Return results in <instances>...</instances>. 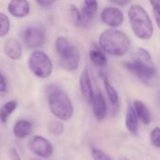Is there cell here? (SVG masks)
Wrapping results in <instances>:
<instances>
[{
	"mask_svg": "<svg viewBox=\"0 0 160 160\" xmlns=\"http://www.w3.org/2000/svg\"><path fill=\"white\" fill-rule=\"evenodd\" d=\"M79 83H80V89H81L82 96L88 103H92L93 98L95 97V93H94V89H93V85H92L90 73H89V70L87 68H84L82 72L81 73Z\"/></svg>",
	"mask_w": 160,
	"mask_h": 160,
	"instance_id": "obj_10",
	"label": "cell"
},
{
	"mask_svg": "<svg viewBox=\"0 0 160 160\" xmlns=\"http://www.w3.org/2000/svg\"><path fill=\"white\" fill-rule=\"evenodd\" d=\"M36 1L39 6H41L43 8H48V7L52 6V4H54L57 0H36Z\"/></svg>",
	"mask_w": 160,
	"mask_h": 160,
	"instance_id": "obj_30",
	"label": "cell"
},
{
	"mask_svg": "<svg viewBox=\"0 0 160 160\" xmlns=\"http://www.w3.org/2000/svg\"><path fill=\"white\" fill-rule=\"evenodd\" d=\"M83 8L82 9V26H86L89 24L98 9V0H83Z\"/></svg>",
	"mask_w": 160,
	"mask_h": 160,
	"instance_id": "obj_14",
	"label": "cell"
},
{
	"mask_svg": "<svg viewBox=\"0 0 160 160\" xmlns=\"http://www.w3.org/2000/svg\"><path fill=\"white\" fill-rule=\"evenodd\" d=\"M51 113L60 121H68L74 114V106L68 95L57 86L52 85L47 91Z\"/></svg>",
	"mask_w": 160,
	"mask_h": 160,
	"instance_id": "obj_2",
	"label": "cell"
},
{
	"mask_svg": "<svg viewBox=\"0 0 160 160\" xmlns=\"http://www.w3.org/2000/svg\"><path fill=\"white\" fill-rule=\"evenodd\" d=\"M55 50L61 67L68 71L77 70L80 66L81 54L78 48L67 38L58 37L55 39Z\"/></svg>",
	"mask_w": 160,
	"mask_h": 160,
	"instance_id": "obj_4",
	"label": "cell"
},
{
	"mask_svg": "<svg viewBox=\"0 0 160 160\" xmlns=\"http://www.w3.org/2000/svg\"><path fill=\"white\" fill-rule=\"evenodd\" d=\"M10 29V21L8 17L3 13L0 12V38L6 37Z\"/></svg>",
	"mask_w": 160,
	"mask_h": 160,
	"instance_id": "obj_23",
	"label": "cell"
},
{
	"mask_svg": "<svg viewBox=\"0 0 160 160\" xmlns=\"http://www.w3.org/2000/svg\"><path fill=\"white\" fill-rule=\"evenodd\" d=\"M8 13L15 18H24L30 13V4L28 0H10L8 4Z\"/></svg>",
	"mask_w": 160,
	"mask_h": 160,
	"instance_id": "obj_11",
	"label": "cell"
},
{
	"mask_svg": "<svg viewBox=\"0 0 160 160\" xmlns=\"http://www.w3.org/2000/svg\"><path fill=\"white\" fill-rule=\"evenodd\" d=\"M8 90V84H7V81L5 79V77L0 73V93L4 94L6 93Z\"/></svg>",
	"mask_w": 160,
	"mask_h": 160,
	"instance_id": "obj_29",
	"label": "cell"
},
{
	"mask_svg": "<svg viewBox=\"0 0 160 160\" xmlns=\"http://www.w3.org/2000/svg\"><path fill=\"white\" fill-rule=\"evenodd\" d=\"M69 14L73 23L76 26H82V11L75 5H70L69 7Z\"/></svg>",
	"mask_w": 160,
	"mask_h": 160,
	"instance_id": "obj_24",
	"label": "cell"
},
{
	"mask_svg": "<svg viewBox=\"0 0 160 160\" xmlns=\"http://www.w3.org/2000/svg\"><path fill=\"white\" fill-rule=\"evenodd\" d=\"M98 45L104 52L110 55L123 56L130 50L131 41L125 32L110 28L99 35Z\"/></svg>",
	"mask_w": 160,
	"mask_h": 160,
	"instance_id": "obj_1",
	"label": "cell"
},
{
	"mask_svg": "<svg viewBox=\"0 0 160 160\" xmlns=\"http://www.w3.org/2000/svg\"><path fill=\"white\" fill-rule=\"evenodd\" d=\"M22 43L29 49L39 48L46 42L45 28L39 24H31L21 32Z\"/></svg>",
	"mask_w": 160,
	"mask_h": 160,
	"instance_id": "obj_6",
	"label": "cell"
},
{
	"mask_svg": "<svg viewBox=\"0 0 160 160\" xmlns=\"http://www.w3.org/2000/svg\"><path fill=\"white\" fill-rule=\"evenodd\" d=\"M103 82H104V87L107 93V96L109 98V100L112 105H116L119 101V95L116 89L112 86V84L109 82L108 78L106 76H103Z\"/></svg>",
	"mask_w": 160,
	"mask_h": 160,
	"instance_id": "obj_20",
	"label": "cell"
},
{
	"mask_svg": "<svg viewBox=\"0 0 160 160\" xmlns=\"http://www.w3.org/2000/svg\"><path fill=\"white\" fill-rule=\"evenodd\" d=\"M149 2L153 9L156 23L160 30V0H149Z\"/></svg>",
	"mask_w": 160,
	"mask_h": 160,
	"instance_id": "obj_25",
	"label": "cell"
},
{
	"mask_svg": "<svg viewBox=\"0 0 160 160\" xmlns=\"http://www.w3.org/2000/svg\"><path fill=\"white\" fill-rule=\"evenodd\" d=\"M64 130H65V127L61 121H57V120L50 121L47 125V131H48L49 135H51L52 137L61 136L63 134Z\"/></svg>",
	"mask_w": 160,
	"mask_h": 160,
	"instance_id": "obj_21",
	"label": "cell"
},
{
	"mask_svg": "<svg viewBox=\"0 0 160 160\" xmlns=\"http://www.w3.org/2000/svg\"><path fill=\"white\" fill-rule=\"evenodd\" d=\"M133 108L135 109V112L139 117V119L142 120V122L144 125H149L152 121L150 111L147 107V105L142 101V100H135L133 103Z\"/></svg>",
	"mask_w": 160,
	"mask_h": 160,
	"instance_id": "obj_17",
	"label": "cell"
},
{
	"mask_svg": "<svg viewBox=\"0 0 160 160\" xmlns=\"http://www.w3.org/2000/svg\"><path fill=\"white\" fill-rule=\"evenodd\" d=\"M18 107V102L16 100H8L4 103L0 108V122L6 124L9 116L16 111Z\"/></svg>",
	"mask_w": 160,
	"mask_h": 160,
	"instance_id": "obj_18",
	"label": "cell"
},
{
	"mask_svg": "<svg viewBox=\"0 0 160 160\" xmlns=\"http://www.w3.org/2000/svg\"><path fill=\"white\" fill-rule=\"evenodd\" d=\"M128 17L135 37L141 40H149L154 35V24L150 15L140 5H132L128 9Z\"/></svg>",
	"mask_w": 160,
	"mask_h": 160,
	"instance_id": "obj_3",
	"label": "cell"
},
{
	"mask_svg": "<svg viewBox=\"0 0 160 160\" xmlns=\"http://www.w3.org/2000/svg\"><path fill=\"white\" fill-rule=\"evenodd\" d=\"M158 103H159L160 105V92L158 93Z\"/></svg>",
	"mask_w": 160,
	"mask_h": 160,
	"instance_id": "obj_33",
	"label": "cell"
},
{
	"mask_svg": "<svg viewBox=\"0 0 160 160\" xmlns=\"http://www.w3.org/2000/svg\"><path fill=\"white\" fill-rule=\"evenodd\" d=\"M33 131V125L30 121L22 119L15 123L12 128V133L15 138L22 140L28 137Z\"/></svg>",
	"mask_w": 160,
	"mask_h": 160,
	"instance_id": "obj_15",
	"label": "cell"
},
{
	"mask_svg": "<svg viewBox=\"0 0 160 160\" xmlns=\"http://www.w3.org/2000/svg\"><path fill=\"white\" fill-rule=\"evenodd\" d=\"M8 160H22V158L18 152V150L14 147L9 148L8 152Z\"/></svg>",
	"mask_w": 160,
	"mask_h": 160,
	"instance_id": "obj_28",
	"label": "cell"
},
{
	"mask_svg": "<svg viewBox=\"0 0 160 160\" xmlns=\"http://www.w3.org/2000/svg\"><path fill=\"white\" fill-rule=\"evenodd\" d=\"M150 140L153 146L156 148H160V128H155L150 133Z\"/></svg>",
	"mask_w": 160,
	"mask_h": 160,
	"instance_id": "obj_26",
	"label": "cell"
},
{
	"mask_svg": "<svg viewBox=\"0 0 160 160\" xmlns=\"http://www.w3.org/2000/svg\"><path fill=\"white\" fill-rule=\"evenodd\" d=\"M101 21L104 24L111 28L120 27L125 20L124 12L115 7H106L102 9L100 14Z\"/></svg>",
	"mask_w": 160,
	"mask_h": 160,
	"instance_id": "obj_9",
	"label": "cell"
},
{
	"mask_svg": "<svg viewBox=\"0 0 160 160\" xmlns=\"http://www.w3.org/2000/svg\"><path fill=\"white\" fill-rule=\"evenodd\" d=\"M92 157L94 160H112L110 156H108L105 152L99 149L94 148L92 150Z\"/></svg>",
	"mask_w": 160,
	"mask_h": 160,
	"instance_id": "obj_27",
	"label": "cell"
},
{
	"mask_svg": "<svg viewBox=\"0 0 160 160\" xmlns=\"http://www.w3.org/2000/svg\"><path fill=\"white\" fill-rule=\"evenodd\" d=\"M92 108L93 113L98 122L102 121L107 116L108 106L106 99L101 92H98L97 94H95V97L92 101Z\"/></svg>",
	"mask_w": 160,
	"mask_h": 160,
	"instance_id": "obj_13",
	"label": "cell"
},
{
	"mask_svg": "<svg viewBox=\"0 0 160 160\" xmlns=\"http://www.w3.org/2000/svg\"><path fill=\"white\" fill-rule=\"evenodd\" d=\"M89 58L96 66L99 68H104L108 64V59L102 50L93 49L89 52Z\"/></svg>",
	"mask_w": 160,
	"mask_h": 160,
	"instance_id": "obj_19",
	"label": "cell"
},
{
	"mask_svg": "<svg viewBox=\"0 0 160 160\" xmlns=\"http://www.w3.org/2000/svg\"><path fill=\"white\" fill-rule=\"evenodd\" d=\"M28 68L32 74L39 79L49 78L53 70V65L50 56L42 51H35L28 58Z\"/></svg>",
	"mask_w": 160,
	"mask_h": 160,
	"instance_id": "obj_5",
	"label": "cell"
},
{
	"mask_svg": "<svg viewBox=\"0 0 160 160\" xmlns=\"http://www.w3.org/2000/svg\"><path fill=\"white\" fill-rule=\"evenodd\" d=\"M125 124L126 128L128 130L129 133L136 135L138 133V128H139V117L135 112V109L133 106L129 105L127 113H126V118H125Z\"/></svg>",
	"mask_w": 160,
	"mask_h": 160,
	"instance_id": "obj_16",
	"label": "cell"
},
{
	"mask_svg": "<svg viewBox=\"0 0 160 160\" xmlns=\"http://www.w3.org/2000/svg\"><path fill=\"white\" fill-rule=\"evenodd\" d=\"M27 148L32 154L40 158L48 159L53 155V146L52 142L40 135L32 137L27 142Z\"/></svg>",
	"mask_w": 160,
	"mask_h": 160,
	"instance_id": "obj_8",
	"label": "cell"
},
{
	"mask_svg": "<svg viewBox=\"0 0 160 160\" xmlns=\"http://www.w3.org/2000/svg\"><path fill=\"white\" fill-rule=\"evenodd\" d=\"M120 160H129L128 158H126V157H123V158H120Z\"/></svg>",
	"mask_w": 160,
	"mask_h": 160,
	"instance_id": "obj_32",
	"label": "cell"
},
{
	"mask_svg": "<svg viewBox=\"0 0 160 160\" xmlns=\"http://www.w3.org/2000/svg\"><path fill=\"white\" fill-rule=\"evenodd\" d=\"M125 68L142 82L148 83L157 74L155 65L145 64L140 60L132 58L131 61L125 63Z\"/></svg>",
	"mask_w": 160,
	"mask_h": 160,
	"instance_id": "obj_7",
	"label": "cell"
},
{
	"mask_svg": "<svg viewBox=\"0 0 160 160\" xmlns=\"http://www.w3.org/2000/svg\"><path fill=\"white\" fill-rule=\"evenodd\" d=\"M4 53L11 60H19L22 55V43L14 38H8L3 46Z\"/></svg>",
	"mask_w": 160,
	"mask_h": 160,
	"instance_id": "obj_12",
	"label": "cell"
},
{
	"mask_svg": "<svg viewBox=\"0 0 160 160\" xmlns=\"http://www.w3.org/2000/svg\"><path fill=\"white\" fill-rule=\"evenodd\" d=\"M133 58L137 59V60H140L145 64H149V65H154V62H153V58H152V55L150 54V52L144 49V48H139L137 50V52H135V55L133 56Z\"/></svg>",
	"mask_w": 160,
	"mask_h": 160,
	"instance_id": "obj_22",
	"label": "cell"
},
{
	"mask_svg": "<svg viewBox=\"0 0 160 160\" xmlns=\"http://www.w3.org/2000/svg\"><path fill=\"white\" fill-rule=\"evenodd\" d=\"M111 3L116 5V6H120V7H124V6H127L128 5L131 0H109Z\"/></svg>",
	"mask_w": 160,
	"mask_h": 160,
	"instance_id": "obj_31",
	"label": "cell"
}]
</instances>
